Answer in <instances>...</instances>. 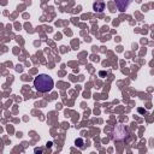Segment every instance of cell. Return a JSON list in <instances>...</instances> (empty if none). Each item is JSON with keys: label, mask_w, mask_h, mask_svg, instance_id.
Instances as JSON below:
<instances>
[{"label": "cell", "mask_w": 154, "mask_h": 154, "mask_svg": "<svg viewBox=\"0 0 154 154\" xmlns=\"http://www.w3.org/2000/svg\"><path fill=\"white\" fill-rule=\"evenodd\" d=\"M52 146V142H47V147H51Z\"/></svg>", "instance_id": "obj_6"}, {"label": "cell", "mask_w": 154, "mask_h": 154, "mask_svg": "<svg viewBox=\"0 0 154 154\" xmlns=\"http://www.w3.org/2000/svg\"><path fill=\"white\" fill-rule=\"evenodd\" d=\"M93 10L97 13H101L103 12L105 10V1L103 0H96L94 4H93Z\"/></svg>", "instance_id": "obj_4"}, {"label": "cell", "mask_w": 154, "mask_h": 154, "mask_svg": "<svg viewBox=\"0 0 154 154\" xmlns=\"http://www.w3.org/2000/svg\"><path fill=\"white\" fill-rule=\"evenodd\" d=\"M34 87L40 93H47V91H51L53 89L54 82H53V79H52L51 76L42 73V75H38L34 79Z\"/></svg>", "instance_id": "obj_1"}, {"label": "cell", "mask_w": 154, "mask_h": 154, "mask_svg": "<svg viewBox=\"0 0 154 154\" xmlns=\"http://www.w3.org/2000/svg\"><path fill=\"white\" fill-rule=\"evenodd\" d=\"M75 144H76L77 147H79V148H83V146H84V141H83L82 138H77V140L75 141Z\"/></svg>", "instance_id": "obj_5"}, {"label": "cell", "mask_w": 154, "mask_h": 154, "mask_svg": "<svg viewBox=\"0 0 154 154\" xmlns=\"http://www.w3.org/2000/svg\"><path fill=\"white\" fill-rule=\"evenodd\" d=\"M128 137H129V131L124 125L119 124L114 128V138L117 141H122V140H125Z\"/></svg>", "instance_id": "obj_2"}, {"label": "cell", "mask_w": 154, "mask_h": 154, "mask_svg": "<svg viewBox=\"0 0 154 154\" xmlns=\"http://www.w3.org/2000/svg\"><path fill=\"white\" fill-rule=\"evenodd\" d=\"M114 2H116V6H117L118 11L124 12L130 6V4L132 2V0H114Z\"/></svg>", "instance_id": "obj_3"}]
</instances>
